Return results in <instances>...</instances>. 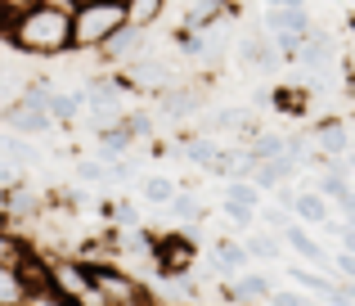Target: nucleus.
I'll return each instance as SVG.
<instances>
[{"instance_id": "obj_1", "label": "nucleus", "mask_w": 355, "mask_h": 306, "mask_svg": "<svg viewBox=\"0 0 355 306\" xmlns=\"http://www.w3.org/2000/svg\"><path fill=\"white\" fill-rule=\"evenodd\" d=\"M5 45L27 59H59L72 54V0H41L5 27Z\"/></svg>"}, {"instance_id": "obj_2", "label": "nucleus", "mask_w": 355, "mask_h": 306, "mask_svg": "<svg viewBox=\"0 0 355 306\" xmlns=\"http://www.w3.org/2000/svg\"><path fill=\"white\" fill-rule=\"evenodd\" d=\"M117 27H126V0H77L72 5V54H95Z\"/></svg>"}, {"instance_id": "obj_3", "label": "nucleus", "mask_w": 355, "mask_h": 306, "mask_svg": "<svg viewBox=\"0 0 355 306\" xmlns=\"http://www.w3.org/2000/svg\"><path fill=\"white\" fill-rule=\"evenodd\" d=\"M153 113L171 117V122H189V117L207 113V90L193 86V81H175V86H166V90L153 95Z\"/></svg>"}, {"instance_id": "obj_4", "label": "nucleus", "mask_w": 355, "mask_h": 306, "mask_svg": "<svg viewBox=\"0 0 355 306\" xmlns=\"http://www.w3.org/2000/svg\"><path fill=\"white\" fill-rule=\"evenodd\" d=\"M193 257H198V244L189 235H157L153 239V271L162 280H175V275L193 271Z\"/></svg>"}, {"instance_id": "obj_5", "label": "nucleus", "mask_w": 355, "mask_h": 306, "mask_svg": "<svg viewBox=\"0 0 355 306\" xmlns=\"http://www.w3.org/2000/svg\"><path fill=\"white\" fill-rule=\"evenodd\" d=\"M99 63L104 68H126V63H135L139 54H148V27H135V23H126V27H117L113 36H108L104 45H99Z\"/></svg>"}, {"instance_id": "obj_6", "label": "nucleus", "mask_w": 355, "mask_h": 306, "mask_svg": "<svg viewBox=\"0 0 355 306\" xmlns=\"http://www.w3.org/2000/svg\"><path fill=\"white\" fill-rule=\"evenodd\" d=\"M234 54H239L243 68H252V72H275L279 63H284L266 27H257V32H243L239 41H234Z\"/></svg>"}, {"instance_id": "obj_7", "label": "nucleus", "mask_w": 355, "mask_h": 306, "mask_svg": "<svg viewBox=\"0 0 355 306\" xmlns=\"http://www.w3.org/2000/svg\"><path fill=\"white\" fill-rule=\"evenodd\" d=\"M279 239H284V244L293 248V253L302 257L306 266H315V271H329V275H333V253L311 235V226H302V221H288V226L279 230Z\"/></svg>"}, {"instance_id": "obj_8", "label": "nucleus", "mask_w": 355, "mask_h": 306, "mask_svg": "<svg viewBox=\"0 0 355 306\" xmlns=\"http://www.w3.org/2000/svg\"><path fill=\"white\" fill-rule=\"evenodd\" d=\"M0 122H5L9 131H18V135H32V140L54 131V117L45 113V108L27 104V99H9V104L0 108Z\"/></svg>"}, {"instance_id": "obj_9", "label": "nucleus", "mask_w": 355, "mask_h": 306, "mask_svg": "<svg viewBox=\"0 0 355 306\" xmlns=\"http://www.w3.org/2000/svg\"><path fill=\"white\" fill-rule=\"evenodd\" d=\"M311 144H315V153H324V158H347L351 153V122H342V117L315 122L311 126Z\"/></svg>"}, {"instance_id": "obj_10", "label": "nucleus", "mask_w": 355, "mask_h": 306, "mask_svg": "<svg viewBox=\"0 0 355 306\" xmlns=\"http://www.w3.org/2000/svg\"><path fill=\"white\" fill-rule=\"evenodd\" d=\"M266 32H297V36H311L315 18L306 5H266V18H261Z\"/></svg>"}, {"instance_id": "obj_11", "label": "nucleus", "mask_w": 355, "mask_h": 306, "mask_svg": "<svg viewBox=\"0 0 355 306\" xmlns=\"http://www.w3.org/2000/svg\"><path fill=\"white\" fill-rule=\"evenodd\" d=\"M329 216H333V203L324 198L320 189H297V198H293V221H302V226L320 230Z\"/></svg>"}, {"instance_id": "obj_12", "label": "nucleus", "mask_w": 355, "mask_h": 306, "mask_svg": "<svg viewBox=\"0 0 355 306\" xmlns=\"http://www.w3.org/2000/svg\"><path fill=\"white\" fill-rule=\"evenodd\" d=\"M180 153H184V162H189L193 171H211L220 144H216V135H207V131H189V135L180 140Z\"/></svg>"}, {"instance_id": "obj_13", "label": "nucleus", "mask_w": 355, "mask_h": 306, "mask_svg": "<svg viewBox=\"0 0 355 306\" xmlns=\"http://www.w3.org/2000/svg\"><path fill=\"white\" fill-rule=\"evenodd\" d=\"M50 117H54V126H72L77 117H86V86L81 90H54L50 95Z\"/></svg>"}, {"instance_id": "obj_14", "label": "nucleus", "mask_w": 355, "mask_h": 306, "mask_svg": "<svg viewBox=\"0 0 355 306\" xmlns=\"http://www.w3.org/2000/svg\"><path fill=\"white\" fill-rule=\"evenodd\" d=\"M211 262H216V271L243 275L252 266V257H248V248H243V239H216V244H211Z\"/></svg>"}, {"instance_id": "obj_15", "label": "nucleus", "mask_w": 355, "mask_h": 306, "mask_svg": "<svg viewBox=\"0 0 355 306\" xmlns=\"http://www.w3.org/2000/svg\"><path fill=\"white\" fill-rule=\"evenodd\" d=\"M166 216L175 221V226H198L202 216H207V212H202V203H198V194L189 189V185H180V189H175V198L166 203Z\"/></svg>"}, {"instance_id": "obj_16", "label": "nucleus", "mask_w": 355, "mask_h": 306, "mask_svg": "<svg viewBox=\"0 0 355 306\" xmlns=\"http://www.w3.org/2000/svg\"><path fill=\"white\" fill-rule=\"evenodd\" d=\"M279 284L270 280L266 271H243L239 280H234V298L239 302H270V293H275Z\"/></svg>"}, {"instance_id": "obj_17", "label": "nucleus", "mask_w": 355, "mask_h": 306, "mask_svg": "<svg viewBox=\"0 0 355 306\" xmlns=\"http://www.w3.org/2000/svg\"><path fill=\"white\" fill-rule=\"evenodd\" d=\"M279 244H284V239L279 235H270V230H261V226H252L248 235H243V248H248V257L252 262H279Z\"/></svg>"}, {"instance_id": "obj_18", "label": "nucleus", "mask_w": 355, "mask_h": 306, "mask_svg": "<svg viewBox=\"0 0 355 306\" xmlns=\"http://www.w3.org/2000/svg\"><path fill=\"white\" fill-rule=\"evenodd\" d=\"M0 153L14 158L18 167H36V162H41V149L32 144V135H18V131H5V135H0Z\"/></svg>"}, {"instance_id": "obj_19", "label": "nucleus", "mask_w": 355, "mask_h": 306, "mask_svg": "<svg viewBox=\"0 0 355 306\" xmlns=\"http://www.w3.org/2000/svg\"><path fill=\"white\" fill-rule=\"evenodd\" d=\"M175 189H180V185H175L171 176H144V180H139V198H144L148 207H166V203L175 198Z\"/></svg>"}, {"instance_id": "obj_20", "label": "nucleus", "mask_w": 355, "mask_h": 306, "mask_svg": "<svg viewBox=\"0 0 355 306\" xmlns=\"http://www.w3.org/2000/svg\"><path fill=\"white\" fill-rule=\"evenodd\" d=\"M162 14H166V0H126V23H135V27L153 32Z\"/></svg>"}, {"instance_id": "obj_21", "label": "nucleus", "mask_w": 355, "mask_h": 306, "mask_svg": "<svg viewBox=\"0 0 355 306\" xmlns=\"http://www.w3.org/2000/svg\"><path fill=\"white\" fill-rule=\"evenodd\" d=\"M27 298V280L18 266H0V306H23Z\"/></svg>"}, {"instance_id": "obj_22", "label": "nucleus", "mask_w": 355, "mask_h": 306, "mask_svg": "<svg viewBox=\"0 0 355 306\" xmlns=\"http://www.w3.org/2000/svg\"><path fill=\"white\" fill-rule=\"evenodd\" d=\"M153 122H157L153 108H126V113H121V126H126L135 140H153V131H157Z\"/></svg>"}, {"instance_id": "obj_23", "label": "nucleus", "mask_w": 355, "mask_h": 306, "mask_svg": "<svg viewBox=\"0 0 355 306\" xmlns=\"http://www.w3.org/2000/svg\"><path fill=\"white\" fill-rule=\"evenodd\" d=\"M270 104H275L279 113H306V104H311V90L284 86V90H275V95H270Z\"/></svg>"}, {"instance_id": "obj_24", "label": "nucleus", "mask_w": 355, "mask_h": 306, "mask_svg": "<svg viewBox=\"0 0 355 306\" xmlns=\"http://www.w3.org/2000/svg\"><path fill=\"white\" fill-rule=\"evenodd\" d=\"M220 212H225V216L234 221L239 235H248V230L257 226V207H248V203H239V198H220Z\"/></svg>"}, {"instance_id": "obj_25", "label": "nucleus", "mask_w": 355, "mask_h": 306, "mask_svg": "<svg viewBox=\"0 0 355 306\" xmlns=\"http://www.w3.org/2000/svg\"><path fill=\"white\" fill-rule=\"evenodd\" d=\"M225 198H239V203H248V207H261V189L248 180V176H234V180H225Z\"/></svg>"}, {"instance_id": "obj_26", "label": "nucleus", "mask_w": 355, "mask_h": 306, "mask_svg": "<svg viewBox=\"0 0 355 306\" xmlns=\"http://www.w3.org/2000/svg\"><path fill=\"white\" fill-rule=\"evenodd\" d=\"M108 216H113V226L117 230H135L139 226V203H130V198H117V203H108Z\"/></svg>"}, {"instance_id": "obj_27", "label": "nucleus", "mask_w": 355, "mask_h": 306, "mask_svg": "<svg viewBox=\"0 0 355 306\" xmlns=\"http://www.w3.org/2000/svg\"><path fill=\"white\" fill-rule=\"evenodd\" d=\"M27 248L32 244H27L23 235H5V230H0V266H18L27 257Z\"/></svg>"}, {"instance_id": "obj_28", "label": "nucleus", "mask_w": 355, "mask_h": 306, "mask_svg": "<svg viewBox=\"0 0 355 306\" xmlns=\"http://www.w3.org/2000/svg\"><path fill=\"white\" fill-rule=\"evenodd\" d=\"M77 180L81 185H108V162L104 158H77Z\"/></svg>"}, {"instance_id": "obj_29", "label": "nucleus", "mask_w": 355, "mask_h": 306, "mask_svg": "<svg viewBox=\"0 0 355 306\" xmlns=\"http://www.w3.org/2000/svg\"><path fill=\"white\" fill-rule=\"evenodd\" d=\"M288 221H293V212H288V207H279V203H270V207H266V203H261V207H257V226L275 230V235H279V230L288 226Z\"/></svg>"}, {"instance_id": "obj_30", "label": "nucleus", "mask_w": 355, "mask_h": 306, "mask_svg": "<svg viewBox=\"0 0 355 306\" xmlns=\"http://www.w3.org/2000/svg\"><path fill=\"white\" fill-rule=\"evenodd\" d=\"M266 306H315V293H306V289H275Z\"/></svg>"}, {"instance_id": "obj_31", "label": "nucleus", "mask_w": 355, "mask_h": 306, "mask_svg": "<svg viewBox=\"0 0 355 306\" xmlns=\"http://www.w3.org/2000/svg\"><path fill=\"white\" fill-rule=\"evenodd\" d=\"M333 275H338V280H355V253L338 248V253H333Z\"/></svg>"}, {"instance_id": "obj_32", "label": "nucleus", "mask_w": 355, "mask_h": 306, "mask_svg": "<svg viewBox=\"0 0 355 306\" xmlns=\"http://www.w3.org/2000/svg\"><path fill=\"white\" fill-rule=\"evenodd\" d=\"M338 248L355 253V221H342V230H338Z\"/></svg>"}, {"instance_id": "obj_33", "label": "nucleus", "mask_w": 355, "mask_h": 306, "mask_svg": "<svg viewBox=\"0 0 355 306\" xmlns=\"http://www.w3.org/2000/svg\"><path fill=\"white\" fill-rule=\"evenodd\" d=\"M333 207H338V212H342V216H347V221H355V185H351L347 194H342L338 203H333Z\"/></svg>"}, {"instance_id": "obj_34", "label": "nucleus", "mask_w": 355, "mask_h": 306, "mask_svg": "<svg viewBox=\"0 0 355 306\" xmlns=\"http://www.w3.org/2000/svg\"><path fill=\"white\" fill-rule=\"evenodd\" d=\"M347 176H351V180H355V149L347 153Z\"/></svg>"}, {"instance_id": "obj_35", "label": "nucleus", "mask_w": 355, "mask_h": 306, "mask_svg": "<svg viewBox=\"0 0 355 306\" xmlns=\"http://www.w3.org/2000/svg\"><path fill=\"white\" fill-rule=\"evenodd\" d=\"M266 5H306V0H266Z\"/></svg>"}, {"instance_id": "obj_36", "label": "nucleus", "mask_w": 355, "mask_h": 306, "mask_svg": "<svg viewBox=\"0 0 355 306\" xmlns=\"http://www.w3.org/2000/svg\"><path fill=\"white\" fill-rule=\"evenodd\" d=\"M0 9H5V0H0Z\"/></svg>"}, {"instance_id": "obj_37", "label": "nucleus", "mask_w": 355, "mask_h": 306, "mask_svg": "<svg viewBox=\"0 0 355 306\" xmlns=\"http://www.w3.org/2000/svg\"><path fill=\"white\" fill-rule=\"evenodd\" d=\"M72 5H77V0H72Z\"/></svg>"}, {"instance_id": "obj_38", "label": "nucleus", "mask_w": 355, "mask_h": 306, "mask_svg": "<svg viewBox=\"0 0 355 306\" xmlns=\"http://www.w3.org/2000/svg\"><path fill=\"white\" fill-rule=\"evenodd\" d=\"M351 5H355V0H351Z\"/></svg>"}]
</instances>
